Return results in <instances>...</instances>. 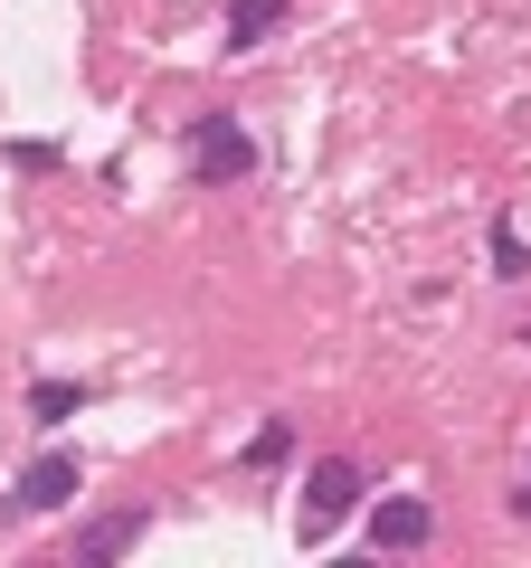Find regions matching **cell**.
Wrapping results in <instances>:
<instances>
[{
  "label": "cell",
  "instance_id": "cell-1",
  "mask_svg": "<svg viewBox=\"0 0 531 568\" xmlns=\"http://www.w3.org/2000/svg\"><path fill=\"white\" fill-rule=\"evenodd\" d=\"M247 171H257V142H247L238 114H200L190 123V181L200 190H228V181H247Z\"/></svg>",
  "mask_w": 531,
  "mask_h": 568
},
{
  "label": "cell",
  "instance_id": "cell-2",
  "mask_svg": "<svg viewBox=\"0 0 531 568\" xmlns=\"http://www.w3.org/2000/svg\"><path fill=\"white\" fill-rule=\"evenodd\" d=\"M351 503H361V465H351V455H323V465L304 474V540H323Z\"/></svg>",
  "mask_w": 531,
  "mask_h": 568
},
{
  "label": "cell",
  "instance_id": "cell-3",
  "mask_svg": "<svg viewBox=\"0 0 531 568\" xmlns=\"http://www.w3.org/2000/svg\"><path fill=\"white\" fill-rule=\"evenodd\" d=\"M77 493H86V465H77V455H39V465L20 474V493H10V521L58 511V503H77Z\"/></svg>",
  "mask_w": 531,
  "mask_h": 568
},
{
  "label": "cell",
  "instance_id": "cell-4",
  "mask_svg": "<svg viewBox=\"0 0 531 568\" xmlns=\"http://www.w3.org/2000/svg\"><path fill=\"white\" fill-rule=\"evenodd\" d=\"M133 540H152V503H133V511H96V521L77 530V568H104V559H123Z\"/></svg>",
  "mask_w": 531,
  "mask_h": 568
},
{
  "label": "cell",
  "instance_id": "cell-5",
  "mask_svg": "<svg viewBox=\"0 0 531 568\" xmlns=\"http://www.w3.org/2000/svg\"><path fill=\"white\" fill-rule=\"evenodd\" d=\"M428 530H437V511L418 503V493H399V503L370 511V549H428Z\"/></svg>",
  "mask_w": 531,
  "mask_h": 568
},
{
  "label": "cell",
  "instance_id": "cell-6",
  "mask_svg": "<svg viewBox=\"0 0 531 568\" xmlns=\"http://www.w3.org/2000/svg\"><path fill=\"white\" fill-rule=\"evenodd\" d=\"M294 0H228V58H247V48H266L275 29H285Z\"/></svg>",
  "mask_w": 531,
  "mask_h": 568
},
{
  "label": "cell",
  "instance_id": "cell-7",
  "mask_svg": "<svg viewBox=\"0 0 531 568\" xmlns=\"http://www.w3.org/2000/svg\"><path fill=\"white\" fill-rule=\"evenodd\" d=\"M77 407H86V388H77V379H39V388H29V417H39V426H67Z\"/></svg>",
  "mask_w": 531,
  "mask_h": 568
},
{
  "label": "cell",
  "instance_id": "cell-8",
  "mask_svg": "<svg viewBox=\"0 0 531 568\" xmlns=\"http://www.w3.org/2000/svg\"><path fill=\"white\" fill-rule=\"evenodd\" d=\"M285 455H294V426H285V417H266L257 436H247V465H257V474H266V465H285Z\"/></svg>",
  "mask_w": 531,
  "mask_h": 568
},
{
  "label": "cell",
  "instance_id": "cell-9",
  "mask_svg": "<svg viewBox=\"0 0 531 568\" xmlns=\"http://www.w3.org/2000/svg\"><path fill=\"white\" fill-rule=\"evenodd\" d=\"M493 275H531V246H522L512 219H493Z\"/></svg>",
  "mask_w": 531,
  "mask_h": 568
},
{
  "label": "cell",
  "instance_id": "cell-10",
  "mask_svg": "<svg viewBox=\"0 0 531 568\" xmlns=\"http://www.w3.org/2000/svg\"><path fill=\"white\" fill-rule=\"evenodd\" d=\"M512 521H531V484H522V493H512Z\"/></svg>",
  "mask_w": 531,
  "mask_h": 568
},
{
  "label": "cell",
  "instance_id": "cell-11",
  "mask_svg": "<svg viewBox=\"0 0 531 568\" xmlns=\"http://www.w3.org/2000/svg\"><path fill=\"white\" fill-rule=\"evenodd\" d=\"M512 342H522V351H531V323H522V332H512Z\"/></svg>",
  "mask_w": 531,
  "mask_h": 568
}]
</instances>
